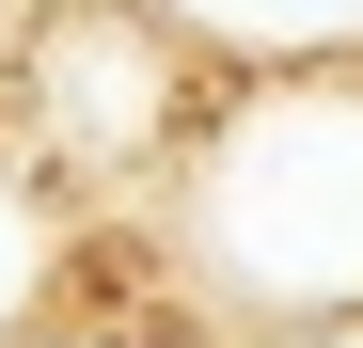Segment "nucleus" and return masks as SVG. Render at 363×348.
I'll use <instances>...</instances> for the list:
<instances>
[]
</instances>
